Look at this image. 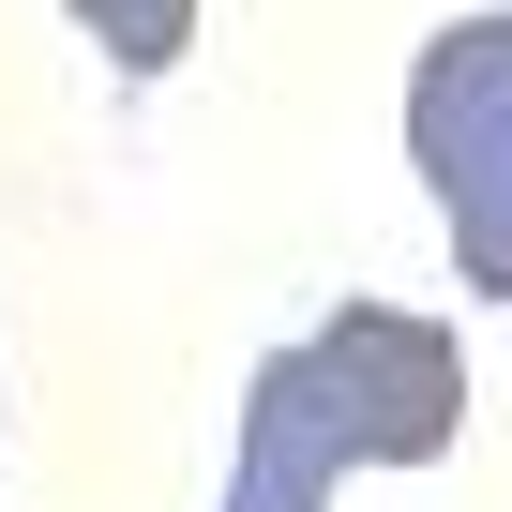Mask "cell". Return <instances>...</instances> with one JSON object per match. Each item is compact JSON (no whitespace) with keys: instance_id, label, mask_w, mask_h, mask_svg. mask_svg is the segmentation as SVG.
I'll return each mask as SVG.
<instances>
[{"instance_id":"3","label":"cell","mask_w":512,"mask_h":512,"mask_svg":"<svg viewBox=\"0 0 512 512\" xmlns=\"http://www.w3.org/2000/svg\"><path fill=\"white\" fill-rule=\"evenodd\" d=\"M347 497V437L302 347H272L241 377V437H226V512H332Z\"/></svg>"},{"instance_id":"4","label":"cell","mask_w":512,"mask_h":512,"mask_svg":"<svg viewBox=\"0 0 512 512\" xmlns=\"http://www.w3.org/2000/svg\"><path fill=\"white\" fill-rule=\"evenodd\" d=\"M61 16H76V31L106 46V76H136V91L181 76V46H196V0H61Z\"/></svg>"},{"instance_id":"2","label":"cell","mask_w":512,"mask_h":512,"mask_svg":"<svg viewBox=\"0 0 512 512\" xmlns=\"http://www.w3.org/2000/svg\"><path fill=\"white\" fill-rule=\"evenodd\" d=\"M302 362H317V392H332L347 467H437V452L467 437V347H452L437 317H407V302H332V317L302 332Z\"/></svg>"},{"instance_id":"1","label":"cell","mask_w":512,"mask_h":512,"mask_svg":"<svg viewBox=\"0 0 512 512\" xmlns=\"http://www.w3.org/2000/svg\"><path fill=\"white\" fill-rule=\"evenodd\" d=\"M407 166L452 226L467 302H512V16H452L407 61Z\"/></svg>"}]
</instances>
